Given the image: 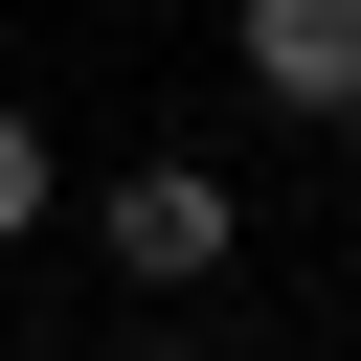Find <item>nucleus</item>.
Returning a JSON list of instances; mask_svg holds the SVG:
<instances>
[{"label":"nucleus","mask_w":361,"mask_h":361,"mask_svg":"<svg viewBox=\"0 0 361 361\" xmlns=\"http://www.w3.org/2000/svg\"><path fill=\"white\" fill-rule=\"evenodd\" d=\"M226 226H248V203H226L203 158H158V180H113V271H158V293H203V271H226Z\"/></svg>","instance_id":"f257e3e1"},{"label":"nucleus","mask_w":361,"mask_h":361,"mask_svg":"<svg viewBox=\"0 0 361 361\" xmlns=\"http://www.w3.org/2000/svg\"><path fill=\"white\" fill-rule=\"evenodd\" d=\"M248 90L271 113H361V0H248Z\"/></svg>","instance_id":"f03ea898"},{"label":"nucleus","mask_w":361,"mask_h":361,"mask_svg":"<svg viewBox=\"0 0 361 361\" xmlns=\"http://www.w3.org/2000/svg\"><path fill=\"white\" fill-rule=\"evenodd\" d=\"M0 226H45V113L0 90Z\"/></svg>","instance_id":"7ed1b4c3"},{"label":"nucleus","mask_w":361,"mask_h":361,"mask_svg":"<svg viewBox=\"0 0 361 361\" xmlns=\"http://www.w3.org/2000/svg\"><path fill=\"white\" fill-rule=\"evenodd\" d=\"M158 361H180V338H158Z\"/></svg>","instance_id":"20e7f679"}]
</instances>
